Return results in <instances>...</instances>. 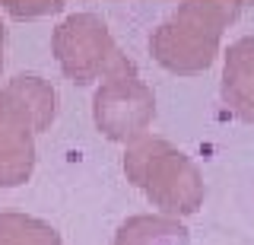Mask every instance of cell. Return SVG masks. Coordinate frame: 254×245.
<instances>
[{
    "instance_id": "cell-1",
    "label": "cell",
    "mask_w": 254,
    "mask_h": 245,
    "mask_svg": "<svg viewBox=\"0 0 254 245\" xmlns=\"http://www.w3.org/2000/svg\"><path fill=\"white\" fill-rule=\"evenodd\" d=\"M124 175L165 217H190L203 207V172L197 169V163L188 153H181L178 147H172L162 137L146 134L143 140L127 147Z\"/></svg>"
},
{
    "instance_id": "cell-2",
    "label": "cell",
    "mask_w": 254,
    "mask_h": 245,
    "mask_svg": "<svg viewBox=\"0 0 254 245\" xmlns=\"http://www.w3.org/2000/svg\"><path fill=\"white\" fill-rule=\"evenodd\" d=\"M226 26H229L226 19L203 10L200 3L181 0L178 10L149 35V51L165 70L178 77L203 74L216 61Z\"/></svg>"
},
{
    "instance_id": "cell-3",
    "label": "cell",
    "mask_w": 254,
    "mask_h": 245,
    "mask_svg": "<svg viewBox=\"0 0 254 245\" xmlns=\"http://www.w3.org/2000/svg\"><path fill=\"white\" fill-rule=\"evenodd\" d=\"M51 51L64 77L76 86H89L95 80L133 70V61L118 48L108 26L95 13H73L64 19L51 35Z\"/></svg>"
},
{
    "instance_id": "cell-4",
    "label": "cell",
    "mask_w": 254,
    "mask_h": 245,
    "mask_svg": "<svg viewBox=\"0 0 254 245\" xmlns=\"http://www.w3.org/2000/svg\"><path fill=\"white\" fill-rule=\"evenodd\" d=\"M153 118H156V96L143 83L137 67L102 80L92 96L95 128L108 140H115V144L130 147L137 140H143L149 124H153Z\"/></svg>"
},
{
    "instance_id": "cell-5",
    "label": "cell",
    "mask_w": 254,
    "mask_h": 245,
    "mask_svg": "<svg viewBox=\"0 0 254 245\" xmlns=\"http://www.w3.org/2000/svg\"><path fill=\"white\" fill-rule=\"evenodd\" d=\"M35 124L26 108L0 89V188L26 185L35 169Z\"/></svg>"
},
{
    "instance_id": "cell-6",
    "label": "cell",
    "mask_w": 254,
    "mask_h": 245,
    "mask_svg": "<svg viewBox=\"0 0 254 245\" xmlns=\"http://www.w3.org/2000/svg\"><path fill=\"white\" fill-rule=\"evenodd\" d=\"M219 92L238 121L254 124V35L229 45Z\"/></svg>"
},
{
    "instance_id": "cell-7",
    "label": "cell",
    "mask_w": 254,
    "mask_h": 245,
    "mask_svg": "<svg viewBox=\"0 0 254 245\" xmlns=\"http://www.w3.org/2000/svg\"><path fill=\"white\" fill-rule=\"evenodd\" d=\"M190 236L188 229L175 217H153V213H140L118 226L115 245H188Z\"/></svg>"
},
{
    "instance_id": "cell-8",
    "label": "cell",
    "mask_w": 254,
    "mask_h": 245,
    "mask_svg": "<svg viewBox=\"0 0 254 245\" xmlns=\"http://www.w3.org/2000/svg\"><path fill=\"white\" fill-rule=\"evenodd\" d=\"M3 89L26 108V115L32 118V124H35L38 134L51 128L54 115H58V92H54V86L48 80H42V77H35V74H19V77H13Z\"/></svg>"
},
{
    "instance_id": "cell-9",
    "label": "cell",
    "mask_w": 254,
    "mask_h": 245,
    "mask_svg": "<svg viewBox=\"0 0 254 245\" xmlns=\"http://www.w3.org/2000/svg\"><path fill=\"white\" fill-rule=\"evenodd\" d=\"M0 245H64L58 229L26 213H0Z\"/></svg>"
},
{
    "instance_id": "cell-10",
    "label": "cell",
    "mask_w": 254,
    "mask_h": 245,
    "mask_svg": "<svg viewBox=\"0 0 254 245\" xmlns=\"http://www.w3.org/2000/svg\"><path fill=\"white\" fill-rule=\"evenodd\" d=\"M3 10L13 19H38V16H51L64 6V0H0Z\"/></svg>"
},
{
    "instance_id": "cell-11",
    "label": "cell",
    "mask_w": 254,
    "mask_h": 245,
    "mask_svg": "<svg viewBox=\"0 0 254 245\" xmlns=\"http://www.w3.org/2000/svg\"><path fill=\"white\" fill-rule=\"evenodd\" d=\"M3 45H6V32H3V22H0V70H3Z\"/></svg>"
},
{
    "instance_id": "cell-12",
    "label": "cell",
    "mask_w": 254,
    "mask_h": 245,
    "mask_svg": "<svg viewBox=\"0 0 254 245\" xmlns=\"http://www.w3.org/2000/svg\"><path fill=\"white\" fill-rule=\"evenodd\" d=\"M245 3H254V0H245Z\"/></svg>"
}]
</instances>
